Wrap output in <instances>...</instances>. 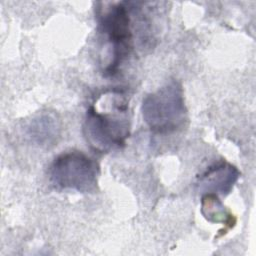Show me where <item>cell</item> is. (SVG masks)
<instances>
[{
	"mask_svg": "<svg viewBox=\"0 0 256 256\" xmlns=\"http://www.w3.org/2000/svg\"><path fill=\"white\" fill-rule=\"evenodd\" d=\"M130 131L129 103L120 90H110L100 95L86 111L83 135L96 152L108 153L123 148Z\"/></svg>",
	"mask_w": 256,
	"mask_h": 256,
	"instance_id": "cell-1",
	"label": "cell"
},
{
	"mask_svg": "<svg viewBox=\"0 0 256 256\" xmlns=\"http://www.w3.org/2000/svg\"><path fill=\"white\" fill-rule=\"evenodd\" d=\"M95 10L98 32L103 41L101 56L105 76H115L133 49L132 18L134 2L98 3Z\"/></svg>",
	"mask_w": 256,
	"mask_h": 256,
	"instance_id": "cell-2",
	"label": "cell"
},
{
	"mask_svg": "<svg viewBox=\"0 0 256 256\" xmlns=\"http://www.w3.org/2000/svg\"><path fill=\"white\" fill-rule=\"evenodd\" d=\"M142 117L149 129L158 135H169L182 130L188 120L181 83L170 80L142 102Z\"/></svg>",
	"mask_w": 256,
	"mask_h": 256,
	"instance_id": "cell-3",
	"label": "cell"
},
{
	"mask_svg": "<svg viewBox=\"0 0 256 256\" xmlns=\"http://www.w3.org/2000/svg\"><path fill=\"white\" fill-rule=\"evenodd\" d=\"M48 176L57 190L89 194L98 189L100 166L84 152L71 150L55 157L49 167Z\"/></svg>",
	"mask_w": 256,
	"mask_h": 256,
	"instance_id": "cell-4",
	"label": "cell"
},
{
	"mask_svg": "<svg viewBox=\"0 0 256 256\" xmlns=\"http://www.w3.org/2000/svg\"><path fill=\"white\" fill-rule=\"evenodd\" d=\"M241 176L240 171L226 160L209 166L197 179V186L205 193L227 196Z\"/></svg>",
	"mask_w": 256,
	"mask_h": 256,
	"instance_id": "cell-5",
	"label": "cell"
},
{
	"mask_svg": "<svg viewBox=\"0 0 256 256\" xmlns=\"http://www.w3.org/2000/svg\"><path fill=\"white\" fill-rule=\"evenodd\" d=\"M62 132V121L55 111H44L35 116L28 124L27 135L30 140L41 147L54 146Z\"/></svg>",
	"mask_w": 256,
	"mask_h": 256,
	"instance_id": "cell-6",
	"label": "cell"
},
{
	"mask_svg": "<svg viewBox=\"0 0 256 256\" xmlns=\"http://www.w3.org/2000/svg\"><path fill=\"white\" fill-rule=\"evenodd\" d=\"M201 213L203 217L210 223H221L225 226L219 231L217 237L225 235L230 229H232L237 220L230 210H228L218 195L213 193H204L201 198Z\"/></svg>",
	"mask_w": 256,
	"mask_h": 256,
	"instance_id": "cell-7",
	"label": "cell"
}]
</instances>
